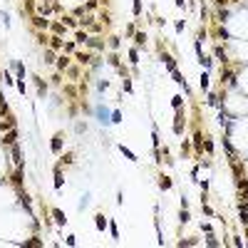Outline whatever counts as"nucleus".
I'll list each match as a JSON object with an SVG mask.
<instances>
[{
	"instance_id": "f257e3e1",
	"label": "nucleus",
	"mask_w": 248,
	"mask_h": 248,
	"mask_svg": "<svg viewBox=\"0 0 248 248\" xmlns=\"http://www.w3.org/2000/svg\"><path fill=\"white\" fill-rule=\"evenodd\" d=\"M97 117H99V122H102V124H112V114H109V112H107V109H102V107H97Z\"/></svg>"
},
{
	"instance_id": "f03ea898",
	"label": "nucleus",
	"mask_w": 248,
	"mask_h": 248,
	"mask_svg": "<svg viewBox=\"0 0 248 248\" xmlns=\"http://www.w3.org/2000/svg\"><path fill=\"white\" fill-rule=\"evenodd\" d=\"M50 146H52V151H55V154H60V151H62V134H55Z\"/></svg>"
},
{
	"instance_id": "7ed1b4c3",
	"label": "nucleus",
	"mask_w": 248,
	"mask_h": 248,
	"mask_svg": "<svg viewBox=\"0 0 248 248\" xmlns=\"http://www.w3.org/2000/svg\"><path fill=\"white\" fill-rule=\"evenodd\" d=\"M62 184H65V176H62V169H60V166H55V189L60 191V189H62Z\"/></svg>"
},
{
	"instance_id": "20e7f679",
	"label": "nucleus",
	"mask_w": 248,
	"mask_h": 248,
	"mask_svg": "<svg viewBox=\"0 0 248 248\" xmlns=\"http://www.w3.org/2000/svg\"><path fill=\"white\" fill-rule=\"evenodd\" d=\"M50 47H52V50H62V47H65L62 37H60V35H52V37H50Z\"/></svg>"
},
{
	"instance_id": "39448f33",
	"label": "nucleus",
	"mask_w": 248,
	"mask_h": 248,
	"mask_svg": "<svg viewBox=\"0 0 248 248\" xmlns=\"http://www.w3.org/2000/svg\"><path fill=\"white\" fill-rule=\"evenodd\" d=\"M94 226H97V231H104V228H107V218L102 216V213L94 216Z\"/></svg>"
},
{
	"instance_id": "423d86ee",
	"label": "nucleus",
	"mask_w": 248,
	"mask_h": 248,
	"mask_svg": "<svg viewBox=\"0 0 248 248\" xmlns=\"http://www.w3.org/2000/svg\"><path fill=\"white\" fill-rule=\"evenodd\" d=\"M119 151H122V154H124V156H127V159H129V161H139V159H137V154H134V151H132V149H127V146H124V144H122V146H119Z\"/></svg>"
},
{
	"instance_id": "0eeeda50",
	"label": "nucleus",
	"mask_w": 248,
	"mask_h": 248,
	"mask_svg": "<svg viewBox=\"0 0 248 248\" xmlns=\"http://www.w3.org/2000/svg\"><path fill=\"white\" fill-rule=\"evenodd\" d=\"M13 161H15L18 166H23V159H20V146H18V144H13Z\"/></svg>"
},
{
	"instance_id": "6e6552de",
	"label": "nucleus",
	"mask_w": 248,
	"mask_h": 248,
	"mask_svg": "<svg viewBox=\"0 0 248 248\" xmlns=\"http://www.w3.org/2000/svg\"><path fill=\"white\" fill-rule=\"evenodd\" d=\"M33 20H35V28H45V30L50 28V20H45L42 15H37V18H33Z\"/></svg>"
},
{
	"instance_id": "1a4fd4ad",
	"label": "nucleus",
	"mask_w": 248,
	"mask_h": 248,
	"mask_svg": "<svg viewBox=\"0 0 248 248\" xmlns=\"http://www.w3.org/2000/svg\"><path fill=\"white\" fill-rule=\"evenodd\" d=\"M13 184L15 186H23V166H18V171L13 174Z\"/></svg>"
},
{
	"instance_id": "9d476101",
	"label": "nucleus",
	"mask_w": 248,
	"mask_h": 248,
	"mask_svg": "<svg viewBox=\"0 0 248 248\" xmlns=\"http://www.w3.org/2000/svg\"><path fill=\"white\" fill-rule=\"evenodd\" d=\"M52 216H55V221H57L60 226H65V221H67V218H65V213L60 211V209H52Z\"/></svg>"
},
{
	"instance_id": "9b49d317",
	"label": "nucleus",
	"mask_w": 248,
	"mask_h": 248,
	"mask_svg": "<svg viewBox=\"0 0 248 248\" xmlns=\"http://www.w3.org/2000/svg\"><path fill=\"white\" fill-rule=\"evenodd\" d=\"M57 67H60V70H67V67H70V57H67V55L57 57Z\"/></svg>"
},
{
	"instance_id": "f8f14e48",
	"label": "nucleus",
	"mask_w": 248,
	"mask_h": 248,
	"mask_svg": "<svg viewBox=\"0 0 248 248\" xmlns=\"http://www.w3.org/2000/svg\"><path fill=\"white\" fill-rule=\"evenodd\" d=\"M164 62H166V70H169V72L176 70V62H174V57H171V55H164Z\"/></svg>"
},
{
	"instance_id": "ddd939ff",
	"label": "nucleus",
	"mask_w": 248,
	"mask_h": 248,
	"mask_svg": "<svg viewBox=\"0 0 248 248\" xmlns=\"http://www.w3.org/2000/svg\"><path fill=\"white\" fill-rule=\"evenodd\" d=\"M15 139H18V134H15V132H8V134L3 137V142H5V144H10V146L15 144Z\"/></svg>"
},
{
	"instance_id": "4468645a",
	"label": "nucleus",
	"mask_w": 248,
	"mask_h": 248,
	"mask_svg": "<svg viewBox=\"0 0 248 248\" xmlns=\"http://www.w3.org/2000/svg\"><path fill=\"white\" fill-rule=\"evenodd\" d=\"M171 77H174V82H179V84H184V87H186V79H184V74H181L179 70L171 72Z\"/></svg>"
},
{
	"instance_id": "2eb2a0df",
	"label": "nucleus",
	"mask_w": 248,
	"mask_h": 248,
	"mask_svg": "<svg viewBox=\"0 0 248 248\" xmlns=\"http://www.w3.org/2000/svg\"><path fill=\"white\" fill-rule=\"evenodd\" d=\"M159 186H161L164 191H166V189H171V179H169V176H161V179H159Z\"/></svg>"
},
{
	"instance_id": "dca6fc26",
	"label": "nucleus",
	"mask_w": 248,
	"mask_h": 248,
	"mask_svg": "<svg viewBox=\"0 0 248 248\" xmlns=\"http://www.w3.org/2000/svg\"><path fill=\"white\" fill-rule=\"evenodd\" d=\"M129 62H132V65H137V62H139V52H137L134 47L129 50Z\"/></svg>"
},
{
	"instance_id": "f3484780",
	"label": "nucleus",
	"mask_w": 248,
	"mask_h": 248,
	"mask_svg": "<svg viewBox=\"0 0 248 248\" xmlns=\"http://www.w3.org/2000/svg\"><path fill=\"white\" fill-rule=\"evenodd\" d=\"M89 60H92V57H89L87 52H77V62H82V65H87Z\"/></svg>"
},
{
	"instance_id": "a211bd4d",
	"label": "nucleus",
	"mask_w": 248,
	"mask_h": 248,
	"mask_svg": "<svg viewBox=\"0 0 248 248\" xmlns=\"http://www.w3.org/2000/svg\"><path fill=\"white\" fill-rule=\"evenodd\" d=\"M216 57H218L221 62H228V57H226V52H223V47H216Z\"/></svg>"
},
{
	"instance_id": "6ab92c4d",
	"label": "nucleus",
	"mask_w": 248,
	"mask_h": 248,
	"mask_svg": "<svg viewBox=\"0 0 248 248\" xmlns=\"http://www.w3.org/2000/svg\"><path fill=\"white\" fill-rule=\"evenodd\" d=\"M119 122H122V112L114 109V112H112V124H119Z\"/></svg>"
},
{
	"instance_id": "aec40b11",
	"label": "nucleus",
	"mask_w": 248,
	"mask_h": 248,
	"mask_svg": "<svg viewBox=\"0 0 248 248\" xmlns=\"http://www.w3.org/2000/svg\"><path fill=\"white\" fill-rule=\"evenodd\" d=\"M134 42H137V45H144V42H146V35H144V33H134Z\"/></svg>"
},
{
	"instance_id": "412c9836",
	"label": "nucleus",
	"mask_w": 248,
	"mask_h": 248,
	"mask_svg": "<svg viewBox=\"0 0 248 248\" xmlns=\"http://www.w3.org/2000/svg\"><path fill=\"white\" fill-rule=\"evenodd\" d=\"M189 218H191V216H189V211H186V209H181V213H179V221H181V223H189Z\"/></svg>"
},
{
	"instance_id": "4be33fe9",
	"label": "nucleus",
	"mask_w": 248,
	"mask_h": 248,
	"mask_svg": "<svg viewBox=\"0 0 248 248\" xmlns=\"http://www.w3.org/2000/svg\"><path fill=\"white\" fill-rule=\"evenodd\" d=\"M109 233H112V238H114V241L119 238V231H117V223H109Z\"/></svg>"
},
{
	"instance_id": "5701e85b",
	"label": "nucleus",
	"mask_w": 248,
	"mask_h": 248,
	"mask_svg": "<svg viewBox=\"0 0 248 248\" xmlns=\"http://www.w3.org/2000/svg\"><path fill=\"white\" fill-rule=\"evenodd\" d=\"M171 104H174V109H181V104H184V97H174V99H171Z\"/></svg>"
},
{
	"instance_id": "b1692460",
	"label": "nucleus",
	"mask_w": 248,
	"mask_h": 248,
	"mask_svg": "<svg viewBox=\"0 0 248 248\" xmlns=\"http://www.w3.org/2000/svg\"><path fill=\"white\" fill-rule=\"evenodd\" d=\"M15 70H18V77H20V79H25V67H23L20 62H15Z\"/></svg>"
},
{
	"instance_id": "393cba45",
	"label": "nucleus",
	"mask_w": 248,
	"mask_h": 248,
	"mask_svg": "<svg viewBox=\"0 0 248 248\" xmlns=\"http://www.w3.org/2000/svg\"><path fill=\"white\" fill-rule=\"evenodd\" d=\"M62 23H65L67 28H77V20H74V18H62Z\"/></svg>"
},
{
	"instance_id": "a878e982",
	"label": "nucleus",
	"mask_w": 248,
	"mask_h": 248,
	"mask_svg": "<svg viewBox=\"0 0 248 248\" xmlns=\"http://www.w3.org/2000/svg\"><path fill=\"white\" fill-rule=\"evenodd\" d=\"M201 89H209V74L206 72L201 74Z\"/></svg>"
},
{
	"instance_id": "bb28decb",
	"label": "nucleus",
	"mask_w": 248,
	"mask_h": 248,
	"mask_svg": "<svg viewBox=\"0 0 248 248\" xmlns=\"http://www.w3.org/2000/svg\"><path fill=\"white\" fill-rule=\"evenodd\" d=\"M89 37H87V33H82V30H77V42H87Z\"/></svg>"
},
{
	"instance_id": "cd10ccee",
	"label": "nucleus",
	"mask_w": 248,
	"mask_h": 248,
	"mask_svg": "<svg viewBox=\"0 0 248 248\" xmlns=\"http://www.w3.org/2000/svg\"><path fill=\"white\" fill-rule=\"evenodd\" d=\"M62 161H65V164H72V161H74V154H72V151H67V154L62 156Z\"/></svg>"
},
{
	"instance_id": "c85d7f7f",
	"label": "nucleus",
	"mask_w": 248,
	"mask_h": 248,
	"mask_svg": "<svg viewBox=\"0 0 248 248\" xmlns=\"http://www.w3.org/2000/svg\"><path fill=\"white\" fill-rule=\"evenodd\" d=\"M142 13V0H134V15Z\"/></svg>"
},
{
	"instance_id": "c756f323",
	"label": "nucleus",
	"mask_w": 248,
	"mask_h": 248,
	"mask_svg": "<svg viewBox=\"0 0 248 248\" xmlns=\"http://www.w3.org/2000/svg\"><path fill=\"white\" fill-rule=\"evenodd\" d=\"M109 65H114V67H119V57H117V55H112V57H109Z\"/></svg>"
},
{
	"instance_id": "7c9ffc66",
	"label": "nucleus",
	"mask_w": 248,
	"mask_h": 248,
	"mask_svg": "<svg viewBox=\"0 0 248 248\" xmlns=\"http://www.w3.org/2000/svg\"><path fill=\"white\" fill-rule=\"evenodd\" d=\"M122 84H124V92H132V82H129L127 77H124V82H122Z\"/></svg>"
},
{
	"instance_id": "2f4dec72",
	"label": "nucleus",
	"mask_w": 248,
	"mask_h": 248,
	"mask_svg": "<svg viewBox=\"0 0 248 248\" xmlns=\"http://www.w3.org/2000/svg\"><path fill=\"white\" fill-rule=\"evenodd\" d=\"M179 246H196V241H194V238H189V241H179Z\"/></svg>"
},
{
	"instance_id": "473e14b6",
	"label": "nucleus",
	"mask_w": 248,
	"mask_h": 248,
	"mask_svg": "<svg viewBox=\"0 0 248 248\" xmlns=\"http://www.w3.org/2000/svg\"><path fill=\"white\" fill-rule=\"evenodd\" d=\"M194 144H196V149H201V134H196V137H194Z\"/></svg>"
},
{
	"instance_id": "72a5a7b5",
	"label": "nucleus",
	"mask_w": 248,
	"mask_h": 248,
	"mask_svg": "<svg viewBox=\"0 0 248 248\" xmlns=\"http://www.w3.org/2000/svg\"><path fill=\"white\" fill-rule=\"evenodd\" d=\"M184 28H186V25H184V20H179V23H176V33H184Z\"/></svg>"
},
{
	"instance_id": "f704fd0d",
	"label": "nucleus",
	"mask_w": 248,
	"mask_h": 248,
	"mask_svg": "<svg viewBox=\"0 0 248 248\" xmlns=\"http://www.w3.org/2000/svg\"><path fill=\"white\" fill-rule=\"evenodd\" d=\"M218 37H221V40H228V33H226V30L221 28V30H218Z\"/></svg>"
},
{
	"instance_id": "c9c22d12",
	"label": "nucleus",
	"mask_w": 248,
	"mask_h": 248,
	"mask_svg": "<svg viewBox=\"0 0 248 248\" xmlns=\"http://www.w3.org/2000/svg\"><path fill=\"white\" fill-rule=\"evenodd\" d=\"M97 87H99V89H102V92H104L107 87H109V82H107V79H102V82H99V84H97Z\"/></svg>"
},
{
	"instance_id": "e433bc0d",
	"label": "nucleus",
	"mask_w": 248,
	"mask_h": 248,
	"mask_svg": "<svg viewBox=\"0 0 248 248\" xmlns=\"http://www.w3.org/2000/svg\"><path fill=\"white\" fill-rule=\"evenodd\" d=\"M204 149H206V151L211 154V151H213V144H211V142H204Z\"/></svg>"
},
{
	"instance_id": "4c0bfd02",
	"label": "nucleus",
	"mask_w": 248,
	"mask_h": 248,
	"mask_svg": "<svg viewBox=\"0 0 248 248\" xmlns=\"http://www.w3.org/2000/svg\"><path fill=\"white\" fill-rule=\"evenodd\" d=\"M226 3H228V0H216V5H221V8H223Z\"/></svg>"
},
{
	"instance_id": "58836bf2",
	"label": "nucleus",
	"mask_w": 248,
	"mask_h": 248,
	"mask_svg": "<svg viewBox=\"0 0 248 248\" xmlns=\"http://www.w3.org/2000/svg\"><path fill=\"white\" fill-rule=\"evenodd\" d=\"M176 8H184V0H176Z\"/></svg>"
},
{
	"instance_id": "ea45409f",
	"label": "nucleus",
	"mask_w": 248,
	"mask_h": 248,
	"mask_svg": "<svg viewBox=\"0 0 248 248\" xmlns=\"http://www.w3.org/2000/svg\"><path fill=\"white\" fill-rule=\"evenodd\" d=\"M45 3H50V0H45Z\"/></svg>"
}]
</instances>
